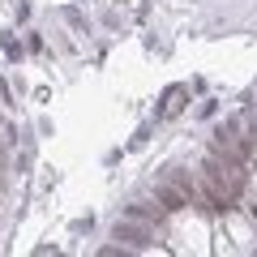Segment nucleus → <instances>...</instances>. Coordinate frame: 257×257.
Returning a JSON list of instances; mask_svg holds the SVG:
<instances>
[{
    "label": "nucleus",
    "mask_w": 257,
    "mask_h": 257,
    "mask_svg": "<svg viewBox=\"0 0 257 257\" xmlns=\"http://www.w3.org/2000/svg\"><path fill=\"white\" fill-rule=\"evenodd\" d=\"M248 189V167L244 159L227 155V150H214L202 167V202L219 206V210H231V206L244 197Z\"/></svg>",
    "instance_id": "1"
},
{
    "label": "nucleus",
    "mask_w": 257,
    "mask_h": 257,
    "mask_svg": "<svg viewBox=\"0 0 257 257\" xmlns=\"http://www.w3.org/2000/svg\"><path fill=\"white\" fill-rule=\"evenodd\" d=\"M116 240H120L124 248H146L150 231H146V227H133V223H116Z\"/></svg>",
    "instance_id": "2"
},
{
    "label": "nucleus",
    "mask_w": 257,
    "mask_h": 257,
    "mask_svg": "<svg viewBox=\"0 0 257 257\" xmlns=\"http://www.w3.org/2000/svg\"><path fill=\"white\" fill-rule=\"evenodd\" d=\"M0 172H5V150H0Z\"/></svg>",
    "instance_id": "3"
}]
</instances>
